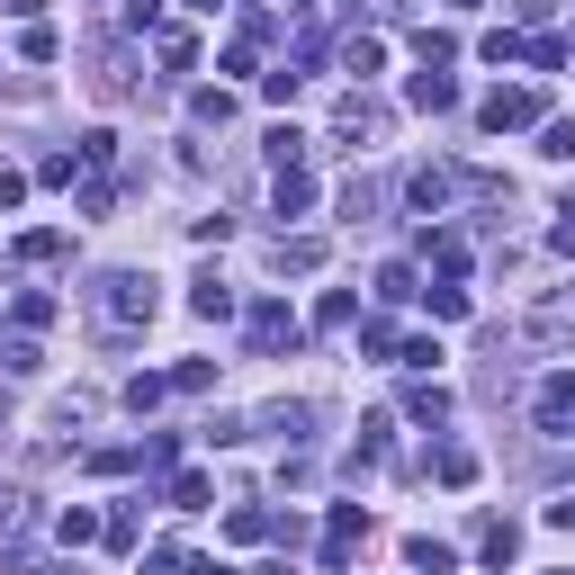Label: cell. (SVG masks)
Returning <instances> with one entry per match:
<instances>
[{
	"label": "cell",
	"mask_w": 575,
	"mask_h": 575,
	"mask_svg": "<svg viewBox=\"0 0 575 575\" xmlns=\"http://www.w3.org/2000/svg\"><path fill=\"white\" fill-rule=\"evenodd\" d=\"M154 279H144V270H100L91 279V324L108 333V342H126V333H144V324H154Z\"/></svg>",
	"instance_id": "obj_1"
},
{
	"label": "cell",
	"mask_w": 575,
	"mask_h": 575,
	"mask_svg": "<svg viewBox=\"0 0 575 575\" xmlns=\"http://www.w3.org/2000/svg\"><path fill=\"white\" fill-rule=\"evenodd\" d=\"M468 189V171H441V163H422L414 180H405V207L414 216H450V198Z\"/></svg>",
	"instance_id": "obj_2"
},
{
	"label": "cell",
	"mask_w": 575,
	"mask_h": 575,
	"mask_svg": "<svg viewBox=\"0 0 575 575\" xmlns=\"http://www.w3.org/2000/svg\"><path fill=\"white\" fill-rule=\"evenodd\" d=\"M477 126H485V135H513V126H540V91H485Z\"/></svg>",
	"instance_id": "obj_3"
},
{
	"label": "cell",
	"mask_w": 575,
	"mask_h": 575,
	"mask_svg": "<svg viewBox=\"0 0 575 575\" xmlns=\"http://www.w3.org/2000/svg\"><path fill=\"white\" fill-rule=\"evenodd\" d=\"M333 135H342V144H378V135H387V108H378L369 91H351V100L333 108Z\"/></svg>",
	"instance_id": "obj_4"
},
{
	"label": "cell",
	"mask_w": 575,
	"mask_h": 575,
	"mask_svg": "<svg viewBox=\"0 0 575 575\" xmlns=\"http://www.w3.org/2000/svg\"><path fill=\"white\" fill-rule=\"evenodd\" d=\"M531 422L557 431V441H575V378H548V387L531 396Z\"/></svg>",
	"instance_id": "obj_5"
},
{
	"label": "cell",
	"mask_w": 575,
	"mask_h": 575,
	"mask_svg": "<svg viewBox=\"0 0 575 575\" xmlns=\"http://www.w3.org/2000/svg\"><path fill=\"white\" fill-rule=\"evenodd\" d=\"M369 540V513L359 503H333V531H324V566H351V548Z\"/></svg>",
	"instance_id": "obj_6"
},
{
	"label": "cell",
	"mask_w": 575,
	"mask_h": 575,
	"mask_svg": "<svg viewBox=\"0 0 575 575\" xmlns=\"http://www.w3.org/2000/svg\"><path fill=\"white\" fill-rule=\"evenodd\" d=\"M252 351H297V315H288L279 297L252 306Z\"/></svg>",
	"instance_id": "obj_7"
},
{
	"label": "cell",
	"mask_w": 575,
	"mask_h": 575,
	"mask_svg": "<svg viewBox=\"0 0 575 575\" xmlns=\"http://www.w3.org/2000/svg\"><path fill=\"white\" fill-rule=\"evenodd\" d=\"M405 100H414L422 117H441V108H459V82H450V72H431V63H422L414 82H405Z\"/></svg>",
	"instance_id": "obj_8"
},
{
	"label": "cell",
	"mask_w": 575,
	"mask_h": 575,
	"mask_svg": "<svg viewBox=\"0 0 575 575\" xmlns=\"http://www.w3.org/2000/svg\"><path fill=\"white\" fill-rule=\"evenodd\" d=\"M270 207H279V216H306V207H315V180H306V171H279V180H270Z\"/></svg>",
	"instance_id": "obj_9"
},
{
	"label": "cell",
	"mask_w": 575,
	"mask_h": 575,
	"mask_svg": "<svg viewBox=\"0 0 575 575\" xmlns=\"http://www.w3.org/2000/svg\"><path fill=\"white\" fill-rule=\"evenodd\" d=\"M189 306H198L207 324H226V315H234V288H226V279H216V270H207V279L189 288Z\"/></svg>",
	"instance_id": "obj_10"
},
{
	"label": "cell",
	"mask_w": 575,
	"mask_h": 575,
	"mask_svg": "<svg viewBox=\"0 0 575 575\" xmlns=\"http://www.w3.org/2000/svg\"><path fill=\"white\" fill-rule=\"evenodd\" d=\"M513 548H522L513 522H485V531H477V557H485V566H513Z\"/></svg>",
	"instance_id": "obj_11"
},
{
	"label": "cell",
	"mask_w": 575,
	"mask_h": 575,
	"mask_svg": "<svg viewBox=\"0 0 575 575\" xmlns=\"http://www.w3.org/2000/svg\"><path fill=\"white\" fill-rule=\"evenodd\" d=\"M378 297H387V306L422 297V279H414V261H387V270H378Z\"/></svg>",
	"instance_id": "obj_12"
},
{
	"label": "cell",
	"mask_w": 575,
	"mask_h": 575,
	"mask_svg": "<svg viewBox=\"0 0 575 575\" xmlns=\"http://www.w3.org/2000/svg\"><path fill=\"white\" fill-rule=\"evenodd\" d=\"M10 261H28V270H45V261H63V234H19V243H10Z\"/></svg>",
	"instance_id": "obj_13"
},
{
	"label": "cell",
	"mask_w": 575,
	"mask_h": 575,
	"mask_svg": "<svg viewBox=\"0 0 575 575\" xmlns=\"http://www.w3.org/2000/svg\"><path fill=\"white\" fill-rule=\"evenodd\" d=\"M378 63H387V45H378V36H351V45H342V72H359V82H369Z\"/></svg>",
	"instance_id": "obj_14"
},
{
	"label": "cell",
	"mask_w": 575,
	"mask_h": 575,
	"mask_svg": "<svg viewBox=\"0 0 575 575\" xmlns=\"http://www.w3.org/2000/svg\"><path fill=\"white\" fill-rule=\"evenodd\" d=\"M279 270H324V243H315V234H288V243H279Z\"/></svg>",
	"instance_id": "obj_15"
},
{
	"label": "cell",
	"mask_w": 575,
	"mask_h": 575,
	"mask_svg": "<svg viewBox=\"0 0 575 575\" xmlns=\"http://www.w3.org/2000/svg\"><path fill=\"white\" fill-rule=\"evenodd\" d=\"M405 557H414V566H422V575H450V566H459V548H450V540H414V548H405Z\"/></svg>",
	"instance_id": "obj_16"
},
{
	"label": "cell",
	"mask_w": 575,
	"mask_h": 575,
	"mask_svg": "<svg viewBox=\"0 0 575 575\" xmlns=\"http://www.w3.org/2000/svg\"><path fill=\"white\" fill-rule=\"evenodd\" d=\"M226 540H243V548H252V540H270V513H261V503H243V513H226Z\"/></svg>",
	"instance_id": "obj_17"
},
{
	"label": "cell",
	"mask_w": 575,
	"mask_h": 575,
	"mask_svg": "<svg viewBox=\"0 0 575 575\" xmlns=\"http://www.w3.org/2000/svg\"><path fill=\"white\" fill-rule=\"evenodd\" d=\"M54 531H63V548H82V540H100V531H108V522H100V513H82V503H72V513H63V522H54Z\"/></svg>",
	"instance_id": "obj_18"
},
{
	"label": "cell",
	"mask_w": 575,
	"mask_h": 575,
	"mask_svg": "<svg viewBox=\"0 0 575 575\" xmlns=\"http://www.w3.org/2000/svg\"><path fill=\"white\" fill-rule=\"evenodd\" d=\"M405 414H414V422H450V396H441V387H414Z\"/></svg>",
	"instance_id": "obj_19"
},
{
	"label": "cell",
	"mask_w": 575,
	"mask_h": 575,
	"mask_svg": "<svg viewBox=\"0 0 575 575\" xmlns=\"http://www.w3.org/2000/svg\"><path fill=\"white\" fill-rule=\"evenodd\" d=\"M351 315H359V306H351V288H333V297H324V306H315V333H342V324H351Z\"/></svg>",
	"instance_id": "obj_20"
},
{
	"label": "cell",
	"mask_w": 575,
	"mask_h": 575,
	"mask_svg": "<svg viewBox=\"0 0 575 575\" xmlns=\"http://www.w3.org/2000/svg\"><path fill=\"white\" fill-rule=\"evenodd\" d=\"M207 494H216V485H207L198 468H180V477H171V503H180V513H198V503H207Z\"/></svg>",
	"instance_id": "obj_21"
},
{
	"label": "cell",
	"mask_w": 575,
	"mask_h": 575,
	"mask_svg": "<svg viewBox=\"0 0 575 575\" xmlns=\"http://www.w3.org/2000/svg\"><path fill=\"white\" fill-rule=\"evenodd\" d=\"M431 468H441V485H477V450H441Z\"/></svg>",
	"instance_id": "obj_22"
},
{
	"label": "cell",
	"mask_w": 575,
	"mask_h": 575,
	"mask_svg": "<svg viewBox=\"0 0 575 575\" xmlns=\"http://www.w3.org/2000/svg\"><path fill=\"white\" fill-rule=\"evenodd\" d=\"M477 54H485V63H522V54H531V45H522V36H513V28H494V36H485V45H477Z\"/></svg>",
	"instance_id": "obj_23"
},
{
	"label": "cell",
	"mask_w": 575,
	"mask_h": 575,
	"mask_svg": "<svg viewBox=\"0 0 575 575\" xmlns=\"http://www.w3.org/2000/svg\"><path fill=\"white\" fill-rule=\"evenodd\" d=\"M189 108H198V126H226V117H234V91H198Z\"/></svg>",
	"instance_id": "obj_24"
},
{
	"label": "cell",
	"mask_w": 575,
	"mask_h": 575,
	"mask_svg": "<svg viewBox=\"0 0 575 575\" xmlns=\"http://www.w3.org/2000/svg\"><path fill=\"white\" fill-rule=\"evenodd\" d=\"M171 387H180V396H198V387H216V359H180V369H171Z\"/></svg>",
	"instance_id": "obj_25"
},
{
	"label": "cell",
	"mask_w": 575,
	"mask_h": 575,
	"mask_svg": "<svg viewBox=\"0 0 575 575\" xmlns=\"http://www.w3.org/2000/svg\"><path fill=\"white\" fill-rule=\"evenodd\" d=\"M163 396H171V378H126V405H135V414H154Z\"/></svg>",
	"instance_id": "obj_26"
},
{
	"label": "cell",
	"mask_w": 575,
	"mask_h": 575,
	"mask_svg": "<svg viewBox=\"0 0 575 575\" xmlns=\"http://www.w3.org/2000/svg\"><path fill=\"white\" fill-rule=\"evenodd\" d=\"M540 154H548V163H575V126H566V117L540 126Z\"/></svg>",
	"instance_id": "obj_27"
},
{
	"label": "cell",
	"mask_w": 575,
	"mask_h": 575,
	"mask_svg": "<svg viewBox=\"0 0 575 575\" xmlns=\"http://www.w3.org/2000/svg\"><path fill=\"white\" fill-rule=\"evenodd\" d=\"M144 575H207V566H189V548H154V557H144Z\"/></svg>",
	"instance_id": "obj_28"
},
{
	"label": "cell",
	"mask_w": 575,
	"mask_h": 575,
	"mask_svg": "<svg viewBox=\"0 0 575 575\" xmlns=\"http://www.w3.org/2000/svg\"><path fill=\"white\" fill-rule=\"evenodd\" d=\"M297 154H306V135H297V126H279V135H270V163H279V171H297Z\"/></svg>",
	"instance_id": "obj_29"
},
{
	"label": "cell",
	"mask_w": 575,
	"mask_h": 575,
	"mask_svg": "<svg viewBox=\"0 0 575 575\" xmlns=\"http://www.w3.org/2000/svg\"><path fill=\"white\" fill-rule=\"evenodd\" d=\"M163 63H171V72H189V63H198V36H180V28H163Z\"/></svg>",
	"instance_id": "obj_30"
},
{
	"label": "cell",
	"mask_w": 575,
	"mask_h": 575,
	"mask_svg": "<svg viewBox=\"0 0 575 575\" xmlns=\"http://www.w3.org/2000/svg\"><path fill=\"white\" fill-rule=\"evenodd\" d=\"M369 207H378V189H369V180H351V189H342V216H351V226H369Z\"/></svg>",
	"instance_id": "obj_31"
},
{
	"label": "cell",
	"mask_w": 575,
	"mask_h": 575,
	"mask_svg": "<svg viewBox=\"0 0 575 575\" xmlns=\"http://www.w3.org/2000/svg\"><path fill=\"white\" fill-rule=\"evenodd\" d=\"M0 369H10V378H36V342H0Z\"/></svg>",
	"instance_id": "obj_32"
},
{
	"label": "cell",
	"mask_w": 575,
	"mask_h": 575,
	"mask_svg": "<svg viewBox=\"0 0 575 575\" xmlns=\"http://www.w3.org/2000/svg\"><path fill=\"white\" fill-rule=\"evenodd\" d=\"M19 324H54V297H45V288H19Z\"/></svg>",
	"instance_id": "obj_33"
},
{
	"label": "cell",
	"mask_w": 575,
	"mask_h": 575,
	"mask_svg": "<svg viewBox=\"0 0 575 575\" xmlns=\"http://www.w3.org/2000/svg\"><path fill=\"white\" fill-rule=\"evenodd\" d=\"M19 198H28V171H10V163H0V216H10Z\"/></svg>",
	"instance_id": "obj_34"
},
{
	"label": "cell",
	"mask_w": 575,
	"mask_h": 575,
	"mask_svg": "<svg viewBox=\"0 0 575 575\" xmlns=\"http://www.w3.org/2000/svg\"><path fill=\"white\" fill-rule=\"evenodd\" d=\"M548 243H557V252H575V198L557 207V234H548Z\"/></svg>",
	"instance_id": "obj_35"
},
{
	"label": "cell",
	"mask_w": 575,
	"mask_h": 575,
	"mask_svg": "<svg viewBox=\"0 0 575 575\" xmlns=\"http://www.w3.org/2000/svg\"><path fill=\"white\" fill-rule=\"evenodd\" d=\"M252 575H297V566H288V557H261V566H252Z\"/></svg>",
	"instance_id": "obj_36"
},
{
	"label": "cell",
	"mask_w": 575,
	"mask_h": 575,
	"mask_svg": "<svg viewBox=\"0 0 575 575\" xmlns=\"http://www.w3.org/2000/svg\"><path fill=\"white\" fill-rule=\"evenodd\" d=\"M441 10H485V0H441Z\"/></svg>",
	"instance_id": "obj_37"
}]
</instances>
